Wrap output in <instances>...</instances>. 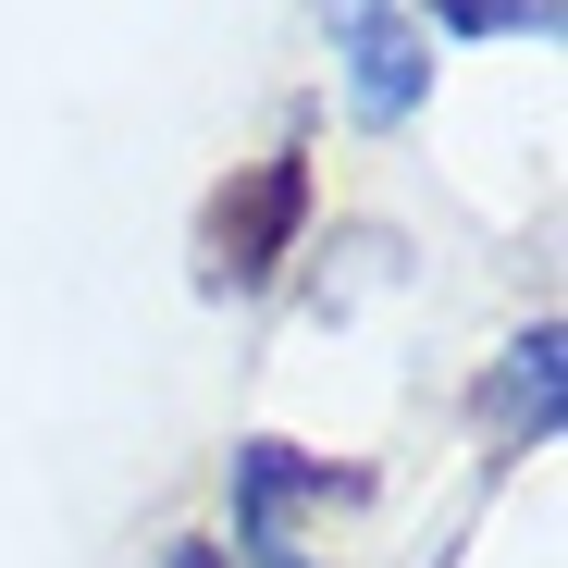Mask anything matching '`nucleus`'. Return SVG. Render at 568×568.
Listing matches in <instances>:
<instances>
[{
	"label": "nucleus",
	"instance_id": "nucleus-1",
	"mask_svg": "<svg viewBox=\"0 0 568 568\" xmlns=\"http://www.w3.org/2000/svg\"><path fill=\"white\" fill-rule=\"evenodd\" d=\"M334 38H346V100L358 124H408L420 112V87H433V38L396 13V0H322Z\"/></svg>",
	"mask_w": 568,
	"mask_h": 568
},
{
	"label": "nucleus",
	"instance_id": "nucleus-2",
	"mask_svg": "<svg viewBox=\"0 0 568 568\" xmlns=\"http://www.w3.org/2000/svg\"><path fill=\"white\" fill-rule=\"evenodd\" d=\"M297 223H310V161H260L247 185H223L211 199V284H260Z\"/></svg>",
	"mask_w": 568,
	"mask_h": 568
},
{
	"label": "nucleus",
	"instance_id": "nucleus-3",
	"mask_svg": "<svg viewBox=\"0 0 568 568\" xmlns=\"http://www.w3.org/2000/svg\"><path fill=\"white\" fill-rule=\"evenodd\" d=\"M310 495H346L322 457H297V445H235V507H247V544L260 556H284V519H297Z\"/></svg>",
	"mask_w": 568,
	"mask_h": 568
},
{
	"label": "nucleus",
	"instance_id": "nucleus-4",
	"mask_svg": "<svg viewBox=\"0 0 568 568\" xmlns=\"http://www.w3.org/2000/svg\"><path fill=\"white\" fill-rule=\"evenodd\" d=\"M556 358H568L556 322H531V334L507 346V371H495V420H507V433H556V384H568Z\"/></svg>",
	"mask_w": 568,
	"mask_h": 568
},
{
	"label": "nucleus",
	"instance_id": "nucleus-5",
	"mask_svg": "<svg viewBox=\"0 0 568 568\" xmlns=\"http://www.w3.org/2000/svg\"><path fill=\"white\" fill-rule=\"evenodd\" d=\"M433 13H445L457 38H519V26L544 38V26H556V0H433Z\"/></svg>",
	"mask_w": 568,
	"mask_h": 568
},
{
	"label": "nucleus",
	"instance_id": "nucleus-6",
	"mask_svg": "<svg viewBox=\"0 0 568 568\" xmlns=\"http://www.w3.org/2000/svg\"><path fill=\"white\" fill-rule=\"evenodd\" d=\"M161 568H223V556H211V544H173V556H161Z\"/></svg>",
	"mask_w": 568,
	"mask_h": 568
},
{
	"label": "nucleus",
	"instance_id": "nucleus-7",
	"mask_svg": "<svg viewBox=\"0 0 568 568\" xmlns=\"http://www.w3.org/2000/svg\"><path fill=\"white\" fill-rule=\"evenodd\" d=\"M272 568H310V556H272Z\"/></svg>",
	"mask_w": 568,
	"mask_h": 568
}]
</instances>
